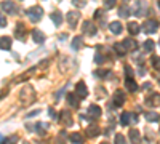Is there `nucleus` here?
I'll use <instances>...</instances> for the list:
<instances>
[{"label": "nucleus", "mask_w": 160, "mask_h": 144, "mask_svg": "<svg viewBox=\"0 0 160 144\" xmlns=\"http://www.w3.org/2000/svg\"><path fill=\"white\" fill-rule=\"evenodd\" d=\"M48 114L51 115L53 119H56V112H54V109H51V107H50V109H48Z\"/></svg>", "instance_id": "58836bf2"}, {"label": "nucleus", "mask_w": 160, "mask_h": 144, "mask_svg": "<svg viewBox=\"0 0 160 144\" xmlns=\"http://www.w3.org/2000/svg\"><path fill=\"white\" fill-rule=\"evenodd\" d=\"M123 103H125V95L122 93V90H117L114 93V106L115 107H120Z\"/></svg>", "instance_id": "1a4fd4ad"}, {"label": "nucleus", "mask_w": 160, "mask_h": 144, "mask_svg": "<svg viewBox=\"0 0 160 144\" xmlns=\"http://www.w3.org/2000/svg\"><path fill=\"white\" fill-rule=\"evenodd\" d=\"M34 130H37V133L40 136H43L46 133V130H48V123H43V122H38L35 127H34Z\"/></svg>", "instance_id": "a211bd4d"}, {"label": "nucleus", "mask_w": 160, "mask_h": 144, "mask_svg": "<svg viewBox=\"0 0 160 144\" xmlns=\"http://www.w3.org/2000/svg\"><path fill=\"white\" fill-rule=\"evenodd\" d=\"M85 135H87L88 138H95V136L101 135V130H99V127H96V125H90V127H87V130H85Z\"/></svg>", "instance_id": "9d476101"}, {"label": "nucleus", "mask_w": 160, "mask_h": 144, "mask_svg": "<svg viewBox=\"0 0 160 144\" xmlns=\"http://www.w3.org/2000/svg\"><path fill=\"white\" fill-rule=\"evenodd\" d=\"M125 72H127L128 75H131V67H128V66H127V67H125Z\"/></svg>", "instance_id": "79ce46f5"}, {"label": "nucleus", "mask_w": 160, "mask_h": 144, "mask_svg": "<svg viewBox=\"0 0 160 144\" xmlns=\"http://www.w3.org/2000/svg\"><path fill=\"white\" fill-rule=\"evenodd\" d=\"M154 42H152V40H146V42H144V50H146V51L147 53H152V51H154Z\"/></svg>", "instance_id": "c756f323"}, {"label": "nucleus", "mask_w": 160, "mask_h": 144, "mask_svg": "<svg viewBox=\"0 0 160 144\" xmlns=\"http://www.w3.org/2000/svg\"><path fill=\"white\" fill-rule=\"evenodd\" d=\"M144 32L146 34H154V32H157V27H159V21L157 19H147L146 22H144Z\"/></svg>", "instance_id": "f03ea898"}, {"label": "nucleus", "mask_w": 160, "mask_h": 144, "mask_svg": "<svg viewBox=\"0 0 160 144\" xmlns=\"http://www.w3.org/2000/svg\"><path fill=\"white\" fill-rule=\"evenodd\" d=\"M50 18H51V21L54 22V26H61L62 14L59 13V11H54V13H51V14H50Z\"/></svg>", "instance_id": "aec40b11"}, {"label": "nucleus", "mask_w": 160, "mask_h": 144, "mask_svg": "<svg viewBox=\"0 0 160 144\" xmlns=\"http://www.w3.org/2000/svg\"><path fill=\"white\" fill-rule=\"evenodd\" d=\"M115 7V0H107V2H104V8H114Z\"/></svg>", "instance_id": "473e14b6"}, {"label": "nucleus", "mask_w": 160, "mask_h": 144, "mask_svg": "<svg viewBox=\"0 0 160 144\" xmlns=\"http://www.w3.org/2000/svg\"><path fill=\"white\" fill-rule=\"evenodd\" d=\"M83 32L87 35H95L96 34V26L91 21H83Z\"/></svg>", "instance_id": "6e6552de"}, {"label": "nucleus", "mask_w": 160, "mask_h": 144, "mask_svg": "<svg viewBox=\"0 0 160 144\" xmlns=\"http://www.w3.org/2000/svg\"><path fill=\"white\" fill-rule=\"evenodd\" d=\"M159 83H160V80H159Z\"/></svg>", "instance_id": "a18cd8bd"}, {"label": "nucleus", "mask_w": 160, "mask_h": 144, "mask_svg": "<svg viewBox=\"0 0 160 144\" xmlns=\"http://www.w3.org/2000/svg\"><path fill=\"white\" fill-rule=\"evenodd\" d=\"M122 46L125 50H135L136 48V40H133V38H125Z\"/></svg>", "instance_id": "412c9836"}, {"label": "nucleus", "mask_w": 160, "mask_h": 144, "mask_svg": "<svg viewBox=\"0 0 160 144\" xmlns=\"http://www.w3.org/2000/svg\"><path fill=\"white\" fill-rule=\"evenodd\" d=\"M74 5H75V7H85V2H80V0H74Z\"/></svg>", "instance_id": "4c0bfd02"}, {"label": "nucleus", "mask_w": 160, "mask_h": 144, "mask_svg": "<svg viewBox=\"0 0 160 144\" xmlns=\"http://www.w3.org/2000/svg\"><path fill=\"white\" fill-rule=\"evenodd\" d=\"M87 115L90 117V120L101 117V107H99V106H95V104H91V106L88 107V114H87Z\"/></svg>", "instance_id": "423d86ee"}, {"label": "nucleus", "mask_w": 160, "mask_h": 144, "mask_svg": "<svg viewBox=\"0 0 160 144\" xmlns=\"http://www.w3.org/2000/svg\"><path fill=\"white\" fill-rule=\"evenodd\" d=\"M69 139H71V143H74V144H83V138H82L80 133H71Z\"/></svg>", "instance_id": "b1692460"}, {"label": "nucleus", "mask_w": 160, "mask_h": 144, "mask_svg": "<svg viewBox=\"0 0 160 144\" xmlns=\"http://www.w3.org/2000/svg\"><path fill=\"white\" fill-rule=\"evenodd\" d=\"M79 19H80V13H79V11H69V13H67V22H69V26H71V29L77 27Z\"/></svg>", "instance_id": "20e7f679"}, {"label": "nucleus", "mask_w": 160, "mask_h": 144, "mask_svg": "<svg viewBox=\"0 0 160 144\" xmlns=\"http://www.w3.org/2000/svg\"><path fill=\"white\" fill-rule=\"evenodd\" d=\"M27 14H29V19L32 22H38L42 19V16H43V8L35 5V7H32V8L27 10Z\"/></svg>", "instance_id": "f257e3e1"}, {"label": "nucleus", "mask_w": 160, "mask_h": 144, "mask_svg": "<svg viewBox=\"0 0 160 144\" xmlns=\"http://www.w3.org/2000/svg\"><path fill=\"white\" fill-rule=\"evenodd\" d=\"M147 11V5L143 2H138L136 3V8H135V14L136 16H144V13Z\"/></svg>", "instance_id": "ddd939ff"}, {"label": "nucleus", "mask_w": 160, "mask_h": 144, "mask_svg": "<svg viewBox=\"0 0 160 144\" xmlns=\"http://www.w3.org/2000/svg\"><path fill=\"white\" fill-rule=\"evenodd\" d=\"M75 96L77 98H87L88 96V88L83 82H79V83L75 85Z\"/></svg>", "instance_id": "7ed1b4c3"}, {"label": "nucleus", "mask_w": 160, "mask_h": 144, "mask_svg": "<svg viewBox=\"0 0 160 144\" xmlns=\"http://www.w3.org/2000/svg\"><path fill=\"white\" fill-rule=\"evenodd\" d=\"M5 26H7V18H5V14L0 13V27H5Z\"/></svg>", "instance_id": "72a5a7b5"}, {"label": "nucleus", "mask_w": 160, "mask_h": 144, "mask_svg": "<svg viewBox=\"0 0 160 144\" xmlns=\"http://www.w3.org/2000/svg\"><path fill=\"white\" fill-rule=\"evenodd\" d=\"M38 114H40V109H37V111H32V112H29V114H27V117H34V115H38Z\"/></svg>", "instance_id": "e433bc0d"}, {"label": "nucleus", "mask_w": 160, "mask_h": 144, "mask_svg": "<svg viewBox=\"0 0 160 144\" xmlns=\"http://www.w3.org/2000/svg\"><path fill=\"white\" fill-rule=\"evenodd\" d=\"M130 139L133 144H139L141 143V135H139L138 130H130Z\"/></svg>", "instance_id": "6ab92c4d"}, {"label": "nucleus", "mask_w": 160, "mask_h": 144, "mask_svg": "<svg viewBox=\"0 0 160 144\" xmlns=\"http://www.w3.org/2000/svg\"><path fill=\"white\" fill-rule=\"evenodd\" d=\"M127 27H128V32H130L131 35H136V34H139V30H141V29H139V26L136 24V22H128Z\"/></svg>", "instance_id": "393cba45"}, {"label": "nucleus", "mask_w": 160, "mask_h": 144, "mask_svg": "<svg viewBox=\"0 0 160 144\" xmlns=\"http://www.w3.org/2000/svg\"><path fill=\"white\" fill-rule=\"evenodd\" d=\"M103 16V10H96L95 11V18H101Z\"/></svg>", "instance_id": "ea45409f"}, {"label": "nucleus", "mask_w": 160, "mask_h": 144, "mask_svg": "<svg viewBox=\"0 0 160 144\" xmlns=\"http://www.w3.org/2000/svg\"><path fill=\"white\" fill-rule=\"evenodd\" d=\"M151 64H152V67L154 69H160V56H157V54H154V56L151 58Z\"/></svg>", "instance_id": "c85d7f7f"}, {"label": "nucleus", "mask_w": 160, "mask_h": 144, "mask_svg": "<svg viewBox=\"0 0 160 144\" xmlns=\"http://www.w3.org/2000/svg\"><path fill=\"white\" fill-rule=\"evenodd\" d=\"M101 144H109V143H101Z\"/></svg>", "instance_id": "37998d69"}, {"label": "nucleus", "mask_w": 160, "mask_h": 144, "mask_svg": "<svg viewBox=\"0 0 160 144\" xmlns=\"http://www.w3.org/2000/svg\"><path fill=\"white\" fill-rule=\"evenodd\" d=\"M115 144H127V139H125V136L120 135V133H117V135H115Z\"/></svg>", "instance_id": "2f4dec72"}, {"label": "nucleus", "mask_w": 160, "mask_h": 144, "mask_svg": "<svg viewBox=\"0 0 160 144\" xmlns=\"http://www.w3.org/2000/svg\"><path fill=\"white\" fill-rule=\"evenodd\" d=\"M32 40L35 42V43H43L45 42V34L42 32V30H38V29H34L32 30Z\"/></svg>", "instance_id": "9b49d317"}, {"label": "nucleus", "mask_w": 160, "mask_h": 144, "mask_svg": "<svg viewBox=\"0 0 160 144\" xmlns=\"http://www.w3.org/2000/svg\"><path fill=\"white\" fill-rule=\"evenodd\" d=\"M109 30H111L112 34H115V35H119V34H122L123 30V26L120 21H112L111 24H109Z\"/></svg>", "instance_id": "0eeeda50"}, {"label": "nucleus", "mask_w": 160, "mask_h": 144, "mask_svg": "<svg viewBox=\"0 0 160 144\" xmlns=\"http://www.w3.org/2000/svg\"><path fill=\"white\" fill-rule=\"evenodd\" d=\"M146 103L149 104V106H160V95H157V93H152L149 98L146 99Z\"/></svg>", "instance_id": "4468645a"}, {"label": "nucleus", "mask_w": 160, "mask_h": 144, "mask_svg": "<svg viewBox=\"0 0 160 144\" xmlns=\"http://www.w3.org/2000/svg\"><path fill=\"white\" fill-rule=\"evenodd\" d=\"M119 16L120 18H128V16H130V7H128V5H122V7H120Z\"/></svg>", "instance_id": "bb28decb"}, {"label": "nucleus", "mask_w": 160, "mask_h": 144, "mask_svg": "<svg viewBox=\"0 0 160 144\" xmlns=\"http://www.w3.org/2000/svg\"><path fill=\"white\" fill-rule=\"evenodd\" d=\"M11 43H13V40L10 37H0V48L2 50H10Z\"/></svg>", "instance_id": "2eb2a0df"}, {"label": "nucleus", "mask_w": 160, "mask_h": 144, "mask_svg": "<svg viewBox=\"0 0 160 144\" xmlns=\"http://www.w3.org/2000/svg\"><path fill=\"white\" fill-rule=\"evenodd\" d=\"M82 45H83V38H82V35H77V37L72 38V42H71L72 50H80Z\"/></svg>", "instance_id": "dca6fc26"}, {"label": "nucleus", "mask_w": 160, "mask_h": 144, "mask_svg": "<svg viewBox=\"0 0 160 144\" xmlns=\"http://www.w3.org/2000/svg\"><path fill=\"white\" fill-rule=\"evenodd\" d=\"M114 48H115L117 54H120V56H123V54H125V51H127V50H125L123 46H122V43H115V45H114Z\"/></svg>", "instance_id": "7c9ffc66"}, {"label": "nucleus", "mask_w": 160, "mask_h": 144, "mask_svg": "<svg viewBox=\"0 0 160 144\" xmlns=\"http://www.w3.org/2000/svg\"><path fill=\"white\" fill-rule=\"evenodd\" d=\"M144 117H146V120L147 122H159L160 120V115L157 114V112H146V114H144Z\"/></svg>", "instance_id": "4be33fe9"}, {"label": "nucleus", "mask_w": 160, "mask_h": 144, "mask_svg": "<svg viewBox=\"0 0 160 144\" xmlns=\"http://www.w3.org/2000/svg\"><path fill=\"white\" fill-rule=\"evenodd\" d=\"M67 101H69V104H71L72 107L79 106V98L75 96V93H69V95H67Z\"/></svg>", "instance_id": "a878e982"}, {"label": "nucleus", "mask_w": 160, "mask_h": 144, "mask_svg": "<svg viewBox=\"0 0 160 144\" xmlns=\"http://www.w3.org/2000/svg\"><path fill=\"white\" fill-rule=\"evenodd\" d=\"M16 37L18 38H21V40H24L26 38V29H24V24H18L16 26Z\"/></svg>", "instance_id": "5701e85b"}, {"label": "nucleus", "mask_w": 160, "mask_h": 144, "mask_svg": "<svg viewBox=\"0 0 160 144\" xmlns=\"http://www.w3.org/2000/svg\"><path fill=\"white\" fill-rule=\"evenodd\" d=\"M56 119L59 120L62 125H66V127H71L72 125V117L69 115V111H61L59 117H56Z\"/></svg>", "instance_id": "39448f33"}, {"label": "nucleus", "mask_w": 160, "mask_h": 144, "mask_svg": "<svg viewBox=\"0 0 160 144\" xmlns=\"http://www.w3.org/2000/svg\"><path fill=\"white\" fill-rule=\"evenodd\" d=\"M159 8H160V2H159Z\"/></svg>", "instance_id": "c03bdc74"}, {"label": "nucleus", "mask_w": 160, "mask_h": 144, "mask_svg": "<svg viewBox=\"0 0 160 144\" xmlns=\"http://www.w3.org/2000/svg\"><path fill=\"white\" fill-rule=\"evenodd\" d=\"M95 61H96V63H98V64H101V63H103V61H104V58L101 56L99 53H96V56H95Z\"/></svg>", "instance_id": "c9c22d12"}, {"label": "nucleus", "mask_w": 160, "mask_h": 144, "mask_svg": "<svg viewBox=\"0 0 160 144\" xmlns=\"http://www.w3.org/2000/svg\"><path fill=\"white\" fill-rule=\"evenodd\" d=\"M130 122H131V114L130 112H123V114L120 115V123H122V125H128Z\"/></svg>", "instance_id": "cd10ccee"}, {"label": "nucleus", "mask_w": 160, "mask_h": 144, "mask_svg": "<svg viewBox=\"0 0 160 144\" xmlns=\"http://www.w3.org/2000/svg\"><path fill=\"white\" fill-rule=\"evenodd\" d=\"M18 139H19L18 136H16V135H13V136H11V138L8 139V144H16V143H18Z\"/></svg>", "instance_id": "f704fd0d"}, {"label": "nucleus", "mask_w": 160, "mask_h": 144, "mask_svg": "<svg viewBox=\"0 0 160 144\" xmlns=\"http://www.w3.org/2000/svg\"><path fill=\"white\" fill-rule=\"evenodd\" d=\"M125 87H127V90L128 91H136L138 90V83H136V82L133 80V79H130V77H128L127 80H125Z\"/></svg>", "instance_id": "f3484780"}, {"label": "nucleus", "mask_w": 160, "mask_h": 144, "mask_svg": "<svg viewBox=\"0 0 160 144\" xmlns=\"http://www.w3.org/2000/svg\"><path fill=\"white\" fill-rule=\"evenodd\" d=\"M66 38H67V34H61V35H59V40L61 42H64Z\"/></svg>", "instance_id": "a19ab883"}, {"label": "nucleus", "mask_w": 160, "mask_h": 144, "mask_svg": "<svg viewBox=\"0 0 160 144\" xmlns=\"http://www.w3.org/2000/svg\"><path fill=\"white\" fill-rule=\"evenodd\" d=\"M2 8L5 10L7 13H10V14H13V13H16V11H18L14 2H2Z\"/></svg>", "instance_id": "f8f14e48"}]
</instances>
